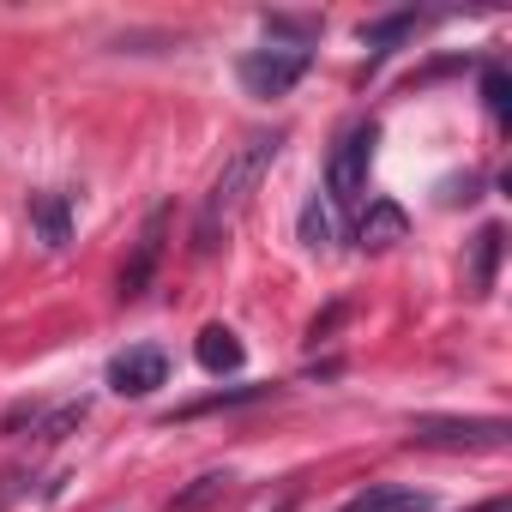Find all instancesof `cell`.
Listing matches in <instances>:
<instances>
[{
    "label": "cell",
    "instance_id": "1",
    "mask_svg": "<svg viewBox=\"0 0 512 512\" xmlns=\"http://www.w3.org/2000/svg\"><path fill=\"white\" fill-rule=\"evenodd\" d=\"M278 151H284V127H253V133H241V145L223 157L211 193L199 199V217H193V253H217V241L229 235V223H235V211L247 205V193L266 181V169L278 163Z\"/></svg>",
    "mask_w": 512,
    "mask_h": 512
},
{
    "label": "cell",
    "instance_id": "2",
    "mask_svg": "<svg viewBox=\"0 0 512 512\" xmlns=\"http://www.w3.org/2000/svg\"><path fill=\"white\" fill-rule=\"evenodd\" d=\"M374 139H380V127L374 121H350L338 139H332V157H326V193H332V205L338 211H362V199H368V163H374Z\"/></svg>",
    "mask_w": 512,
    "mask_h": 512
},
{
    "label": "cell",
    "instance_id": "3",
    "mask_svg": "<svg viewBox=\"0 0 512 512\" xmlns=\"http://www.w3.org/2000/svg\"><path fill=\"white\" fill-rule=\"evenodd\" d=\"M512 440L506 416H416L410 422V446H434V452H500Z\"/></svg>",
    "mask_w": 512,
    "mask_h": 512
},
{
    "label": "cell",
    "instance_id": "4",
    "mask_svg": "<svg viewBox=\"0 0 512 512\" xmlns=\"http://www.w3.org/2000/svg\"><path fill=\"white\" fill-rule=\"evenodd\" d=\"M308 67H314L308 49H247L235 73H241V91L247 97H266L272 103V97H290L308 79Z\"/></svg>",
    "mask_w": 512,
    "mask_h": 512
},
{
    "label": "cell",
    "instance_id": "5",
    "mask_svg": "<svg viewBox=\"0 0 512 512\" xmlns=\"http://www.w3.org/2000/svg\"><path fill=\"white\" fill-rule=\"evenodd\" d=\"M163 247H169V205H157V211L139 223L133 253H127V266H121V278H115V302H139V296L151 290V278H157V266H163Z\"/></svg>",
    "mask_w": 512,
    "mask_h": 512
},
{
    "label": "cell",
    "instance_id": "6",
    "mask_svg": "<svg viewBox=\"0 0 512 512\" xmlns=\"http://www.w3.org/2000/svg\"><path fill=\"white\" fill-rule=\"evenodd\" d=\"M109 386L121 398H151L157 386H169V356L157 344H133V350H121L109 362Z\"/></svg>",
    "mask_w": 512,
    "mask_h": 512
},
{
    "label": "cell",
    "instance_id": "7",
    "mask_svg": "<svg viewBox=\"0 0 512 512\" xmlns=\"http://www.w3.org/2000/svg\"><path fill=\"white\" fill-rule=\"evenodd\" d=\"M404 235H410L404 205H392V199H368V211H356V247H362V253H386V247H398Z\"/></svg>",
    "mask_w": 512,
    "mask_h": 512
},
{
    "label": "cell",
    "instance_id": "8",
    "mask_svg": "<svg viewBox=\"0 0 512 512\" xmlns=\"http://www.w3.org/2000/svg\"><path fill=\"white\" fill-rule=\"evenodd\" d=\"M31 229L49 253H61L73 241V193L49 187V193H31Z\"/></svg>",
    "mask_w": 512,
    "mask_h": 512
},
{
    "label": "cell",
    "instance_id": "9",
    "mask_svg": "<svg viewBox=\"0 0 512 512\" xmlns=\"http://www.w3.org/2000/svg\"><path fill=\"white\" fill-rule=\"evenodd\" d=\"M344 512H434V494H422L410 482H368L344 500Z\"/></svg>",
    "mask_w": 512,
    "mask_h": 512
},
{
    "label": "cell",
    "instance_id": "10",
    "mask_svg": "<svg viewBox=\"0 0 512 512\" xmlns=\"http://www.w3.org/2000/svg\"><path fill=\"white\" fill-rule=\"evenodd\" d=\"M500 253H506V229H500V223H482L476 241H470V290H476V296L494 290V278H500Z\"/></svg>",
    "mask_w": 512,
    "mask_h": 512
},
{
    "label": "cell",
    "instance_id": "11",
    "mask_svg": "<svg viewBox=\"0 0 512 512\" xmlns=\"http://www.w3.org/2000/svg\"><path fill=\"white\" fill-rule=\"evenodd\" d=\"M193 356H199V368H205V374H235L247 350H241V338H235L229 326H205V332L193 338Z\"/></svg>",
    "mask_w": 512,
    "mask_h": 512
},
{
    "label": "cell",
    "instance_id": "12",
    "mask_svg": "<svg viewBox=\"0 0 512 512\" xmlns=\"http://www.w3.org/2000/svg\"><path fill=\"white\" fill-rule=\"evenodd\" d=\"M229 488H235V476H229V470H205V476H193V482L169 500V512H205V506H217Z\"/></svg>",
    "mask_w": 512,
    "mask_h": 512
},
{
    "label": "cell",
    "instance_id": "13",
    "mask_svg": "<svg viewBox=\"0 0 512 512\" xmlns=\"http://www.w3.org/2000/svg\"><path fill=\"white\" fill-rule=\"evenodd\" d=\"M410 31H416V13H392V19H380V25H362V43L374 49L368 61H380V55H392V49H398V43H404Z\"/></svg>",
    "mask_w": 512,
    "mask_h": 512
},
{
    "label": "cell",
    "instance_id": "14",
    "mask_svg": "<svg viewBox=\"0 0 512 512\" xmlns=\"http://www.w3.org/2000/svg\"><path fill=\"white\" fill-rule=\"evenodd\" d=\"M302 247H308V253H326V247H332V217H326L320 199L302 205Z\"/></svg>",
    "mask_w": 512,
    "mask_h": 512
},
{
    "label": "cell",
    "instance_id": "15",
    "mask_svg": "<svg viewBox=\"0 0 512 512\" xmlns=\"http://www.w3.org/2000/svg\"><path fill=\"white\" fill-rule=\"evenodd\" d=\"M260 398H272V386H247V392H211V398L187 404L181 416H211V410H229V404H260Z\"/></svg>",
    "mask_w": 512,
    "mask_h": 512
},
{
    "label": "cell",
    "instance_id": "16",
    "mask_svg": "<svg viewBox=\"0 0 512 512\" xmlns=\"http://www.w3.org/2000/svg\"><path fill=\"white\" fill-rule=\"evenodd\" d=\"M482 103H488L494 121H506V109H512V85H506V73H500L494 61L482 67Z\"/></svg>",
    "mask_w": 512,
    "mask_h": 512
},
{
    "label": "cell",
    "instance_id": "17",
    "mask_svg": "<svg viewBox=\"0 0 512 512\" xmlns=\"http://www.w3.org/2000/svg\"><path fill=\"white\" fill-rule=\"evenodd\" d=\"M79 422H85V398H79V404H61V410H55V416H49V422H43L37 434H43V440L55 446V440H67V434H73Z\"/></svg>",
    "mask_w": 512,
    "mask_h": 512
},
{
    "label": "cell",
    "instance_id": "18",
    "mask_svg": "<svg viewBox=\"0 0 512 512\" xmlns=\"http://www.w3.org/2000/svg\"><path fill=\"white\" fill-rule=\"evenodd\" d=\"M266 31H272V37H278V31H290V37H314L320 19H266Z\"/></svg>",
    "mask_w": 512,
    "mask_h": 512
},
{
    "label": "cell",
    "instance_id": "19",
    "mask_svg": "<svg viewBox=\"0 0 512 512\" xmlns=\"http://www.w3.org/2000/svg\"><path fill=\"white\" fill-rule=\"evenodd\" d=\"M19 488H25V470H7V476H0V512L19 500Z\"/></svg>",
    "mask_w": 512,
    "mask_h": 512
}]
</instances>
